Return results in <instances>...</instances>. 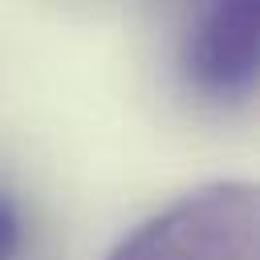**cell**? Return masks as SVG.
<instances>
[{"instance_id":"cell-1","label":"cell","mask_w":260,"mask_h":260,"mask_svg":"<svg viewBox=\"0 0 260 260\" xmlns=\"http://www.w3.org/2000/svg\"><path fill=\"white\" fill-rule=\"evenodd\" d=\"M110 260H256V191L215 183L134 228Z\"/></svg>"},{"instance_id":"cell-3","label":"cell","mask_w":260,"mask_h":260,"mask_svg":"<svg viewBox=\"0 0 260 260\" xmlns=\"http://www.w3.org/2000/svg\"><path fill=\"white\" fill-rule=\"evenodd\" d=\"M20 236H24V232H20V215H16L12 199L0 195V260H16Z\"/></svg>"},{"instance_id":"cell-2","label":"cell","mask_w":260,"mask_h":260,"mask_svg":"<svg viewBox=\"0 0 260 260\" xmlns=\"http://www.w3.org/2000/svg\"><path fill=\"white\" fill-rule=\"evenodd\" d=\"M256 16H260V0H207L187 45V69L199 89L219 98L252 89Z\"/></svg>"}]
</instances>
